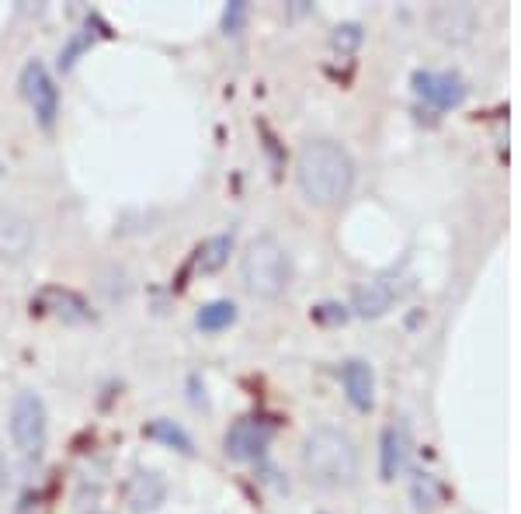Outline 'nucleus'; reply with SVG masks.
<instances>
[{"mask_svg": "<svg viewBox=\"0 0 521 514\" xmlns=\"http://www.w3.org/2000/svg\"><path fill=\"white\" fill-rule=\"evenodd\" d=\"M358 42H362V32H358V25H344V28H337V35H334V46H337V49L358 46Z\"/></svg>", "mask_w": 521, "mask_h": 514, "instance_id": "obj_20", "label": "nucleus"}, {"mask_svg": "<svg viewBox=\"0 0 521 514\" xmlns=\"http://www.w3.org/2000/svg\"><path fill=\"white\" fill-rule=\"evenodd\" d=\"M7 487V462H4V452H0V494H4Z\"/></svg>", "mask_w": 521, "mask_h": 514, "instance_id": "obj_23", "label": "nucleus"}, {"mask_svg": "<svg viewBox=\"0 0 521 514\" xmlns=\"http://www.w3.org/2000/svg\"><path fill=\"white\" fill-rule=\"evenodd\" d=\"M341 383L348 400L355 403L358 410H372V400H376V379H372V369L365 362H348L341 369Z\"/></svg>", "mask_w": 521, "mask_h": 514, "instance_id": "obj_14", "label": "nucleus"}, {"mask_svg": "<svg viewBox=\"0 0 521 514\" xmlns=\"http://www.w3.org/2000/svg\"><path fill=\"white\" fill-rule=\"evenodd\" d=\"M87 42H91V32H80V35H77V39H73V42H70V46H66V49H63V66H70V63H73V56H77V53H80V49H84V46H87Z\"/></svg>", "mask_w": 521, "mask_h": 514, "instance_id": "obj_21", "label": "nucleus"}, {"mask_svg": "<svg viewBox=\"0 0 521 514\" xmlns=\"http://www.w3.org/2000/svg\"><path fill=\"white\" fill-rule=\"evenodd\" d=\"M296 185L317 209H337L355 188V160L334 139H310L296 153Z\"/></svg>", "mask_w": 521, "mask_h": 514, "instance_id": "obj_1", "label": "nucleus"}, {"mask_svg": "<svg viewBox=\"0 0 521 514\" xmlns=\"http://www.w3.org/2000/svg\"><path fill=\"white\" fill-rule=\"evenodd\" d=\"M46 403L35 393H18L11 407V442L25 455L39 452L46 445Z\"/></svg>", "mask_w": 521, "mask_h": 514, "instance_id": "obj_4", "label": "nucleus"}, {"mask_svg": "<svg viewBox=\"0 0 521 514\" xmlns=\"http://www.w3.org/2000/svg\"><path fill=\"white\" fill-rule=\"evenodd\" d=\"M476 25H480V11L466 0L459 4H435L428 11V28L435 32V39L449 42V46H462L476 35Z\"/></svg>", "mask_w": 521, "mask_h": 514, "instance_id": "obj_5", "label": "nucleus"}, {"mask_svg": "<svg viewBox=\"0 0 521 514\" xmlns=\"http://www.w3.org/2000/svg\"><path fill=\"white\" fill-rule=\"evenodd\" d=\"M303 473L313 487L337 490V487H351L358 480V449L351 442L348 431L341 428H313L303 442Z\"/></svg>", "mask_w": 521, "mask_h": 514, "instance_id": "obj_2", "label": "nucleus"}, {"mask_svg": "<svg viewBox=\"0 0 521 514\" xmlns=\"http://www.w3.org/2000/svg\"><path fill=\"white\" fill-rule=\"evenodd\" d=\"M410 497L421 511H435L445 501V487L431 473H417L414 483H410Z\"/></svg>", "mask_w": 521, "mask_h": 514, "instance_id": "obj_17", "label": "nucleus"}, {"mask_svg": "<svg viewBox=\"0 0 521 514\" xmlns=\"http://www.w3.org/2000/svg\"><path fill=\"white\" fill-rule=\"evenodd\" d=\"M244 21H247V4H244V0H233V4L226 7V14H223L226 35H240V32H244Z\"/></svg>", "mask_w": 521, "mask_h": 514, "instance_id": "obj_19", "label": "nucleus"}, {"mask_svg": "<svg viewBox=\"0 0 521 514\" xmlns=\"http://www.w3.org/2000/svg\"><path fill=\"white\" fill-rule=\"evenodd\" d=\"M383 480H396L410 459V431L407 424H390L383 431Z\"/></svg>", "mask_w": 521, "mask_h": 514, "instance_id": "obj_13", "label": "nucleus"}, {"mask_svg": "<svg viewBox=\"0 0 521 514\" xmlns=\"http://www.w3.org/2000/svg\"><path fill=\"white\" fill-rule=\"evenodd\" d=\"M143 435L153 438V442L171 445V449H178V452H192V438H188L174 421H153V424H146Z\"/></svg>", "mask_w": 521, "mask_h": 514, "instance_id": "obj_18", "label": "nucleus"}, {"mask_svg": "<svg viewBox=\"0 0 521 514\" xmlns=\"http://www.w3.org/2000/svg\"><path fill=\"white\" fill-rule=\"evenodd\" d=\"M35 247V223L18 209H0V261H25Z\"/></svg>", "mask_w": 521, "mask_h": 514, "instance_id": "obj_7", "label": "nucleus"}, {"mask_svg": "<svg viewBox=\"0 0 521 514\" xmlns=\"http://www.w3.org/2000/svg\"><path fill=\"white\" fill-rule=\"evenodd\" d=\"M230 251H233V237L230 233H219V237H209L202 247L195 251V261L192 268L198 275H212V271H219L226 261H230Z\"/></svg>", "mask_w": 521, "mask_h": 514, "instance_id": "obj_15", "label": "nucleus"}, {"mask_svg": "<svg viewBox=\"0 0 521 514\" xmlns=\"http://www.w3.org/2000/svg\"><path fill=\"white\" fill-rule=\"evenodd\" d=\"M237 320V306L226 303V299H216V303L202 306L198 310V330H205V334H216V330H226L230 323Z\"/></svg>", "mask_w": 521, "mask_h": 514, "instance_id": "obj_16", "label": "nucleus"}, {"mask_svg": "<svg viewBox=\"0 0 521 514\" xmlns=\"http://www.w3.org/2000/svg\"><path fill=\"white\" fill-rule=\"evenodd\" d=\"M292 261L275 237H258L240 257V282L254 299H278L289 289Z\"/></svg>", "mask_w": 521, "mask_h": 514, "instance_id": "obj_3", "label": "nucleus"}, {"mask_svg": "<svg viewBox=\"0 0 521 514\" xmlns=\"http://www.w3.org/2000/svg\"><path fill=\"white\" fill-rule=\"evenodd\" d=\"M414 91L421 94L428 105L435 108H456L462 105V98H466V84H462V77L456 73H431V70H421L414 73Z\"/></svg>", "mask_w": 521, "mask_h": 514, "instance_id": "obj_9", "label": "nucleus"}, {"mask_svg": "<svg viewBox=\"0 0 521 514\" xmlns=\"http://www.w3.org/2000/svg\"><path fill=\"white\" fill-rule=\"evenodd\" d=\"M348 313L341 310V306H320L317 310V320H327V323H334V320H344Z\"/></svg>", "mask_w": 521, "mask_h": 514, "instance_id": "obj_22", "label": "nucleus"}, {"mask_svg": "<svg viewBox=\"0 0 521 514\" xmlns=\"http://www.w3.org/2000/svg\"><path fill=\"white\" fill-rule=\"evenodd\" d=\"M396 296H400V285H396V278L379 275V278H372V282L358 285L355 296H351V310H355L358 317H365V320H376L396 303Z\"/></svg>", "mask_w": 521, "mask_h": 514, "instance_id": "obj_10", "label": "nucleus"}, {"mask_svg": "<svg viewBox=\"0 0 521 514\" xmlns=\"http://www.w3.org/2000/svg\"><path fill=\"white\" fill-rule=\"evenodd\" d=\"M21 94H25L28 105L35 108V115H39L42 126L46 129L53 126L56 112H60V91H56L53 77H49V70L39 60L28 63L25 70H21Z\"/></svg>", "mask_w": 521, "mask_h": 514, "instance_id": "obj_6", "label": "nucleus"}, {"mask_svg": "<svg viewBox=\"0 0 521 514\" xmlns=\"http://www.w3.org/2000/svg\"><path fill=\"white\" fill-rule=\"evenodd\" d=\"M167 497V480L153 469H139V473L129 476L126 483V501L129 508L136 514H146V511H157Z\"/></svg>", "mask_w": 521, "mask_h": 514, "instance_id": "obj_11", "label": "nucleus"}, {"mask_svg": "<svg viewBox=\"0 0 521 514\" xmlns=\"http://www.w3.org/2000/svg\"><path fill=\"white\" fill-rule=\"evenodd\" d=\"M271 442V424L258 421V417H240L230 431H226V455L237 462H251L261 459L264 449Z\"/></svg>", "mask_w": 521, "mask_h": 514, "instance_id": "obj_8", "label": "nucleus"}, {"mask_svg": "<svg viewBox=\"0 0 521 514\" xmlns=\"http://www.w3.org/2000/svg\"><path fill=\"white\" fill-rule=\"evenodd\" d=\"M32 306L39 313H53V317L63 320V323H87L91 320V306L70 289H42L39 296L32 299Z\"/></svg>", "mask_w": 521, "mask_h": 514, "instance_id": "obj_12", "label": "nucleus"}, {"mask_svg": "<svg viewBox=\"0 0 521 514\" xmlns=\"http://www.w3.org/2000/svg\"><path fill=\"white\" fill-rule=\"evenodd\" d=\"M0 171H4V167H0Z\"/></svg>", "mask_w": 521, "mask_h": 514, "instance_id": "obj_24", "label": "nucleus"}]
</instances>
